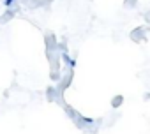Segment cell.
<instances>
[{
    "label": "cell",
    "mask_w": 150,
    "mask_h": 134,
    "mask_svg": "<svg viewBox=\"0 0 150 134\" xmlns=\"http://www.w3.org/2000/svg\"><path fill=\"white\" fill-rule=\"evenodd\" d=\"M72 78H74V69H67V73L64 74V76H60V80L57 81V88L60 90V92H65L69 87H71V83H72Z\"/></svg>",
    "instance_id": "obj_1"
},
{
    "label": "cell",
    "mask_w": 150,
    "mask_h": 134,
    "mask_svg": "<svg viewBox=\"0 0 150 134\" xmlns=\"http://www.w3.org/2000/svg\"><path fill=\"white\" fill-rule=\"evenodd\" d=\"M124 7H125V9H134V7H138V0H124Z\"/></svg>",
    "instance_id": "obj_7"
},
{
    "label": "cell",
    "mask_w": 150,
    "mask_h": 134,
    "mask_svg": "<svg viewBox=\"0 0 150 134\" xmlns=\"http://www.w3.org/2000/svg\"><path fill=\"white\" fill-rule=\"evenodd\" d=\"M146 32H148V27H145V25H139V27H136L132 32H131V41H134V42H143L145 39H146Z\"/></svg>",
    "instance_id": "obj_2"
},
{
    "label": "cell",
    "mask_w": 150,
    "mask_h": 134,
    "mask_svg": "<svg viewBox=\"0 0 150 134\" xmlns=\"http://www.w3.org/2000/svg\"><path fill=\"white\" fill-rule=\"evenodd\" d=\"M110 104H111V108H113V109H117V108H120V106L124 104V95H122V94H118V95H115V97L111 99V102H110Z\"/></svg>",
    "instance_id": "obj_6"
},
{
    "label": "cell",
    "mask_w": 150,
    "mask_h": 134,
    "mask_svg": "<svg viewBox=\"0 0 150 134\" xmlns=\"http://www.w3.org/2000/svg\"><path fill=\"white\" fill-rule=\"evenodd\" d=\"M44 44H46V49H57V44H58V41H57V35L55 34H46L44 35Z\"/></svg>",
    "instance_id": "obj_4"
},
{
    "label": "cell",
    "mask_w": 150,
    "mask_h": 134,
    "mask_svg": "<svg viewBox=\"0 0 150 134\" xmlns=\"http://www.w3.org/2000/svg\"><path fill=\"white\" fill-rule=\"evenodd\" d=\"M60 58H62V60L71 67V69H74V67H76V60H72V58L67 55V51H62V53H60Z\"/></svg>",
    "instance_id": "obj_5"
},
{
    "label": "cell",
    "mask_w": 150,
    "mask_h": 134,
    "mask_svg": "<svg viewBox=\"0 0 150 134\" xmlns=\"http://www.w3.org/2000/svg\"><path fill=\"white\" fill-rule=\"evenodd\" d=\"M18 6V0H4V7H16Z\"/></svg>",
    "instance_id": "obj_8"
},
{
    "label": "cell",
    "mask_w": 150,
    "mask_h": 134,
    "mask_svg": "<svg viewBox=\"0 0 150 134\" xmlns=\"http://www.w3.org/2000/svg\"><path fill=\"white\" fill-rule=\"evenodd\" d=\"M18 11H20V7L16 6V7H7L6 9V13L0 16V23H7V21H11L16 14H18Z\"/></svg>",
    "instance_id": "obj_3"
},
{
    "label": "cell",
    "mask_w": 150,
    "mask_h": 134,
    "mask_svg": "<svg viewBox=\"0 0 150 134\" xmlns=\"http://www.w3.org/2000/svg\"><path fill=\"white\" fill-rule=\"evenodd\" d=\"M145 20H146V23H150V11L145 13Z\"/></svg>",
    "instance_id": "obj_9"
}]
</instances>
